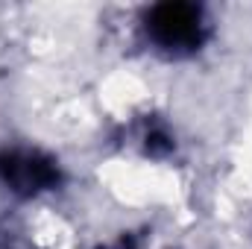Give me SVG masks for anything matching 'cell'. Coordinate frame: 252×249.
Segmentation results:
<instances>
[{
  "mask_svg": "<svg viewBox=\"0 0 252 249\" xmlns=\"http://www.w3.org/2000/svg\"><path fill=\"white\" fill-rule=\"evenodd\" d=\"M0 179L18 193H38L59 182V167L41 153H0Z\"/></svg>",
  "mask_w": 252,
  "mask_h": 249,
  "instance_id": "7a4b0ae2",
  "label": "cell"
},
{
  "mask_svg": "<svg viewBox=\"0 0 252 249\" xmlns=\"http://www.w3.org/2000/svg\"><path fill=\"white\" fill-rule=\"evenodd\" d=\"M147 32L153 35L156 44L167 50H185L199 44L202 35V18L199 9L188 3H161L150 9L147 15Z\"/></svg>",
  "mask_w": 252,
  "mask_h": 249,
  "instance_id": "6da1fadb",
  "label": "cell"
}]
</instances>
